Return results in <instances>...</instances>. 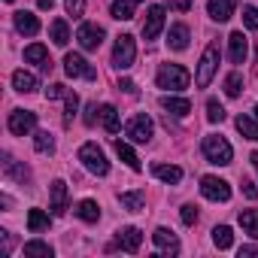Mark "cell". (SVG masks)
Segmentation results:
<instances>
[{"mask_svg": "<svg viewBox=\"0 0 258 258\" xmlns=\"http://www.w3.org/2000/svg\"><path fill=\"white\" fill-rule=\"evenodd\" d=\"M155 82H158V88H164V91H182V88H188L191 73H188L182 64H161Z\"/></svg>", "mask_w": 258, "mask_h": 258, "instance_id": "cell-1", "label": "cell"}, {"mask_svg": "<svg viewBox=\"0 0 258 258\" xmlns=\"http://www.w3.org/2000/svg\"><path fill=\"white\" fill-rule=\"evenodd\" d=\"M204 155H207V161H210V164H219V167H225V164H231V158H234V149H231V143H228L225 137H219V134H210V137H204Z\"/></svg>", "mask_w": 258, "mask_h": 258, "instance_id": "cell-2", "label": "cell"}, {"mask_svg": "<svg viewBox=\"0 0 258 258\" xmlns=\"http://www.w3.org/2000/svg\"><path fill=\"white\" fill-rule=\"evenodd\" d=\"M216 70H219V43H210V46L204 49V55H201V64H198V73H195V82H198V88H207V85L213 82Z\"/></svg>", "mask_w": 258, "mask_h": 258, "instance_id": "cell-3", "label": "cell"}, {"mask_svg": "<svg viewBox=\"0 0 258 258\" xmlns=\"http://www.w3.org/2000/svg\"><path fill=\"white\" fill-rule=\"evenodd\" d=\"M79 161H82V167H85L88 173H94V176H106V173H109V161H106V155H103V149H100L97 143H85V146L79 149Z\"/></svg>", "mask_w": 258, "mask_h": 258, "instance_id": "cell-4", "label": "cell"}, {"mask_svg": "<svg viewBox=\"0 0 258 258\" xmlns=\"http://www.w3.org/2000/svg\"><path fill=\"white\" fill-rule=\"evenodd\" d=\"M134 58H137L134 37L131 34H121L115 40V49H112V67L115 70H127V67H134Z\"/></svg>", "mask_w": 258, "mask_h": 258, "instance_id": "cell-5", "label": "cell"}, {"mask_svg": "<svg viewBox=\"0 0 258 258\" xmlns=\"http://www.w3.org/2000/svg\"><path fill=\"white\" fill-rule=\"evenodd\" d=\"M152 131H155V124H152V118H149L146 112L134 115L131 121H127V127H124V134L131 137L134 143H149V140H152Z\"/></svg>", "mask_w": 258, "mask_h": 258, "instance_id": "cell-6", "label": "cell"}, {"mask_svg": "<svg viewBox=\"0 0 258 258\" xmlns=\"http://www.w3.org/2000/svg\"><path fill=\"white\" fill-rule=\"evenodd\" d=\"M64 70H67L70 79H88V82L97 79V70H94L82 55H76V52H70V55L64 58Z\"/></svg>", "mask_w": 258, "mask_h": 258, "instance_id": "cell-7", "label": "cell"}, {"mask_svg": "<svg viewBox=\"0 0 258 258\" xmlns=\"http://www.w3.org/2000/svg\"><path fill=\"white\" fill-rule=\"evenodd\" d=\"M76 40L85 52H97L100 43H103V28L100 25H91V22H82L79 31H76Z\"/></svg>", "mask_w": 258, "mask_h": 258, "instance_id": "cell-8", "label": "cell"}, {"mask_svg": "<svg viewBox=\"0 0 258 258\" xmlns=\"http://www.w3.org/2000/svg\"><path fill=\"white\" fill-rule=\"evenodd\" d=\"M34 127H37V112H31V109H13V112H10V131H13L16 137L31 134Z\"/></svg>", "mask_w": 258, "mask_h": 258, "instance_id": "cell-9", "label": "cell"}, {"mask_svg": "<svg viewBox=\"0 0 258 258\" xmlns=\"http://www.w3.org/2000/svg\"><path fill=\"white\" fill-rule=\"evenodd\" d=\"M201 195L207 201H228L231 198V185L219 176H201Z\"/></svg>", "mask_w": 258, "mask_h": 258, "instance_id": "cell-10", "label": "cell"}, {"mask_svg": "<svg viewBox=\"0 0 258 258\" xmlns=\"http://www.w3.org/2000/svg\"><path fill=\"white\" fill-rule=\"evenodd\" d=\"M140 243H143V234H140V228L127 225V228H121V231L115 234V243H112L109 249H121V252H137V249H140Z\"/></svg>", "mask_w": 258, "mask_h": 258, "instance_id": "cell-11", "label": "cell"}, {"mask_svg": "<svg viewBox=\"0 0 258 258\" xmlns=\"http://www.w3.org/2000/svg\"><path fill=\"white\" fill-rule=\"evenodd\" d=\"M164 28V7H149L143 22V40H155Z\"/></svg>", "mask_w": 258, "mask_h": 258, "instance_id": "cell-12", "label": "cell"}, {"mask_svg": "<svg viewBox=\"0 0 258 258\" xmlns=\"http://www.w3.org/2000/svg\"><path fill=\"white\" fill-rule=\"evenodd\" d=\"M49 198H52V204H49L52 216H64L67 213V182L64 179H55L49 185Z\"/></svg>", "mask_w": 258, "mask_h": 258, "instance_id": "cell-13", "label": "cell"}, {"mask_svg": "<svg viewBox=\"0 0 258 258\" xmlns=\"http://www.w3.org/2000/svg\"><path fill=\"white\" fill-rule=\"evenodd\" d=\"M228 55H231V64H243L246 55H249V40L243 37V31H234L228 37Z\"/></svg>", "mask_w": 258, "mask_h": 258, "instance_id": "cell-14", "label": "cell"}, {"mask_svg": "<svg viewBox=\"0 0 258 258\" xmlns=\"http://www.w3.org/2000/svg\"><path fill=\"white\" fill-rule=\"evenodd\" d=\"M234 7H237V0H210L207 13H210L213 22H228L234 16Z\"/></svg>", "mask_w": 258, "mask_h": 258, "instance_id": "cell-15", "label": "cell"}, {"mask_svg": "<svg viewBox=\"0 0 258 258\" xmlns=\"http://www.w3.org/2000/svg\"><path fill=\"white\" fill-rule=\"evenodd\" d=\"M152 240H155V246H158L164 255H176V252H179V240H176V234L167 231V228H158V231L152 234Z\"/></svg>", "mask_w": 258, "mask_h": 258, "instance_id": "cell-16", "label": "cell"}, {"mask_svg": "<svg viewBox=\"0 0 258 258\" xmlns=\"http://www.w3.org/2000/svg\"><path fill=\"white\" fill-rule=\"evenodd\" d=\"M25 61H31V64H37V67H43L46 73L52 70L49 49H46V46H40V43H34V46H28V49H25Z\"/></svg>", "mask_w": 258, "mask_h": 258, "instance_id": "cell-17", "label": "cell"}, {"mask_svg": "<svg viewBox=\"0 0 258 258\" xmlns=\"http://www.w3.org/2000/svg\"><path fill=\"white\" fill-rule=\"evenodd\" d=\"M16 31L19 34H25V37H34V34H40V22H37V16H31V13H16Z\"/></svg>", "mask_w": 258, "mask_h": 258, "instance_id": "cell-18", "label": "cell"}, {"mask_svg": "<svg viewBox=\"0 0 258 258\" xmlns=\"http://www.w3.org/2000/svg\"><path fill=\"white\" fill-rule=\"evenodd\" d=\"M167 46H170L173 52L188 49V28H185V25H173L170 34H167Z\"/></svg>", "mask_w": 258, "mask_h": 258, "instance_id": "cell-19", "label": "cell"}, {"mask_svg": "<svg viewBox=\"0 0 258 258\" xmlns=\"http://www.w3.org/2000/svg\"><path fill=\"white\" fill-rule=\"evenodd\" d=\"M13 88L22 91V94H31V91H37V76L28 73V70H16L13 73Z\"/></svg>", "mask_w": 258, "mask_h": 258, "instance_id": "cell-20", "label": "cell"}, {"mask_svg": "<svg viewBox=\"0 0 258 258\" xmlns=\"http://www.w3.org/2000/svg\"><path fill=\"white\" fill-rule=\"evenodd\" d=\"M4 173H7V179H16V182H28V179H31L28 167L16 164V158H13V155H4Z\"/></svg>", "mask_w": 258, "mask_h": 258, "instance_id": "cell-21", "label": "cell"}, {"mask_svg": "<svg viewBox=\"0 0 258 258\" xmlns=\"http://www.w3.org/2000/svg\"><path fill=\"white\" fill-rule=\"evenodd\" d=\"M137 7H140V0H115V4H112V19H118V22L134 19Z\"/></svg>", "mask_w": 258, "mask_h": 258, "instance_id": "cell-22", "label": "cell"}, {"mask_svg": "<svg viewBox=\"0 0 258 258\" xmlns=\"http://www.w3.org/2000/svg\"><path fill=\"white\" fill-rule=\"evenodd\" d=\"M115 155L127 164V167H131V170H143V164H140V158H137V152L131 149V146H127L124 140H115Z\"/></svg>", "mask_w": 258, "mask_h": 258, "instance_id": "cell-23", "label": "cell"}, {"mask_svg": "<svg viewBox=\"0 0 258 258\" xmlns=\"http://www.w3.org/2000/svg\"><path fill=\"white\" fill-rule=\"evenodd\" d=\"M161 106L170 112V115H188L191 112V100H185V97H161Z\"/></svg>", "mask_w": 258, "mask_h": 258, "instance_id": "cell-24", "label": "cell"}, {"mask_svg": "<svg viewBox=\"0 0 258 258\" xmlns=\"http://www.w3.org/2000/svg\"><path fill=\"white\" fill-rule=\"evenodd\" d=\"M100 124L106 127L109 134H118V109L112 103H103L100 106Z\"/></svg>", "mask_w": 258, "mask_h": 258, "instance_id": "cell-25", "label": "cell"}, {"mask_svg": "<svg viewBox=\"0 0 258 258\" xmlns=\"http://www.w3.org/2000/svg\"><path fill=\"white\" fill-rule=\"evenodd\" d=\"M118 204L124 210H131V213H140L143 204H146V195L143 191H124V195H118Z\"/></svg>", "mask_w": 258, "mask_h": 258, "instance_id": "cell-26", "label": "cell"}, {"mask_svg": "<svg viewBox=\"0 0 258 258\" xmlns=\"http://www.w3.org/2000/svg\"><path fill=\"white\" fill-rule=\"evenodd\" d=\"M152 173H155L161 182H170V185H176V182L182 179V170H179V167H173V164H155V167H152Z\"/></svg>", "mask_w": 258, "mask_h": 258, "instance_id": "cell-27", "label": "cell"}, {"mask_svg": "<svg viewBox=\"0 0 258 258\" xmlns=\"http://www.w3.org/2000/svg\"><path fill=\"white\" fill-rule=\"evenodd\" d=\"M73 213H76L82 222H97V219H100V207H97L94 201H88V198H85V201H79Z\"/></svg>", "mask_w": 258, "mask_h": 258, "instance_id": "cell-28", "label": "cell"}, {"mask_svg": "<svg viewBox=\"0 0 258 258\" xmlns=\"http://www.w3.org/2000/svg\"><path fill=\"white\" fill-rule=\"evenodd\" d=\"M234 124H237V131H240L246 140H255V143H258V121H252L249 115H237Z\"/></svg>", "mask_w": 258, "mask_h": 258, "instance_id": "cell-29", "label": "cell"}, {"mask_svg": "<svg viewBox=\"0 0 258 258\" xmlns=\"http://www.w3.org/2000/svg\"><path fill=\"white\" fill-rule=\"evenodd\" d=\"M240 225L249 237L258 240V210H240Z\"/></svg>", "mask_w": 258, "mask_h": 258, "instance_id": "cell-30", "label": "cell"}, {"mask_svg": "<svg viewBox=\"0 0 258 258\" xmlns=\"http://www.w3.org/2000/svg\"><path fill=\"white\" fill-rule=\"evenodd\" d=\"M49 34H52V43H55V46H67V43H70V31H67V22H64V19L52 22Z\"/></svg>", "mask_w": 258, "mask_h": 258, "instance_id": "cell-31", "label": "cell"}, {"mask_svg": "<svg viewBox=\"0 0 258 258\" xmlns=\"http://www.w3.org/2000/svg\"><path fill=\"white\" fill-rule=\"evenodd\" d=\"M34 149H37L40 155H52V152H55V137H52L49 131H37V137H34Z\"/></svg>", "mask_w": 258, "mask_h": 258, "instance_id": "cell-32", "label": "cell"}, {"mask_svg": "<svg viewBox=\"0 0 258 258\" xmlns=\"http://www.w3.org/2000/svg\"><path fill=\"white\" fill-rule=\"evenodd\" d=\"M28 228H31V234L46 231V228H49V216H46L43 210H31V213H28Z\"/></svg>", "mask_w": 258, "mask_h": 258, "instance_id": "cell-33", "label": "cell"}, {"mask_svg": "<svg viewBox=\"0 0 258 258\" xmlns=\"http://www.w3.org/2000/svg\"><path fill=\"white\" fill-rule=\"evenodd\" d=\"M213 243H216L219 249H231V243H234V231H231L228 225L213 228Z\"/></svg>", "mask_w": 258, "mask_h": 258, "instance_id": "cell-34", "label": "cell"}, {"mask_svg": "<svg viewBox=\"0 0 258 258\" xmlns=\"http://www.w3.org/2000/svg\"><path fill=\"white\" fill-rule=\"evenodd\" d=\"M25 255H31V258H52V246L40 243V240H31V243H25Z\"/></svg>", "mask_w": 258, "mask_h": 258, "instance_id": "cell-35", "label": "cell"}, {"mask_svg": "<svg viewBox=\"0 0 258 258\" xmlns=\"http://www.w3.org/2000/svg\"><path fill=\"white\" fill-rule=\"evenodd\" d=\"M240 91H243V76H240V73H231V76L225 79V94H228V97H240Z\"/></svg>", "mask_w": 258, "mask_h": 258, "instance_id": "cell-36", "label": "cell"}, {"mask_svg": "<svg viewBox=\"0 0 258 258\" xmlns=\"http://www.w3.org/2000/svg\"><path fill=\"white\" fill-rule=\"evenodd\" d=\"M64 100H67V109H64V124H73V118H76V109H79V97L70 91Z\"/></svg>", "mask_w": 258, "mask_h": 258, "instance_id": "cell-37", "label": "cell"}, {"mask_svg": "<svg viewBox=\"0 0 258 258\" xmlns=\"http://www.w3.org/2000/svg\"><path fill=\"white\" fill-rule=\"evenodd\" d=\"M207 118H210V121H222V118H225V106H222L216 97L207 100Z\"/></svg>", "mask_w": 258, "mask_h": 258, "instance_id": "cell-38", "label": "cell"}, {"mask_svg": "<svg viewBox=\"0 0 258 258\" xmlns=\"http://www.w3.org/2000/svg\"><path fill=\"white\" fill-rule=\"evenodd\" d=\"M64 7L73 19H82L85 16V0H64Z\"/></svg>", "mask_w": 258, "mask_h": 258, "instance_id": "cell-39", "label": "cell"}, {"mask_svg": "<svg viewBox=\"0 0 258 258\" xmlns=\"http://www.w3.org/2000/svg\"><path fill=\"white\" fill-rule=\"evenodd\" d=\"M67 94H70V91H67L61 82H55V85L46 88V100H58V97H67Z\"/></svg>", "mask_w": 258, "mask_h": 258, "instance_id": "cell-40", "label": "cell"}, {"mask_svg": "<svg viewBox=\"0 0 258 258\" xmlns=\"http://www.w3.org/2000/svg\"><path fill=\"white\" fill-rule=\"evenodd\" d=\"M243 22H246L252 31H258V10H255V7H243Z\"/></svg>", "mask_w": 258, "mask_h": 258, "instance_id": "cell-41", "label": "cell"}, {"mask_svg": "<svg viewBox=\"0 0 258 258\" xmlns=\"http://www.w3.org/2000/svg\"><path fill=\"white\" fill-rule=\"evenodd\" d=\"M179 216H182V222H185V225H195V222H198V207H195V204H185Z\"/></svg>", "mask_w": 258, "mask_h": 258, "instance_id": "cell-42", "label": "cell"}, {"mask_svg": "<svg viewBox=\"0 0 258 258\" xmlns=\"http://www.w3.org/2000/svg\"><path fill=\"white\" fill-rule=\"evenodd\" d=\"M164 4H167L170 10H176V13H188V10H191V0H164Z\"/></svg>", "mask_w": 258, "mask_h": 258, "instance_id": "cell-43", "label": "cell"}, {"mask_svg": "<svg viewBox=\"0 0 258 258\" xmlns=\"http://www.w3.org/2000/svg\"><path fill=\"white\" fill-rule=\"evenodd\" d=\"M100 118V109H97V103H88V109H85V124H94Z\"/></svg>", "mask_w": 258, "mask_h": 258, "instance_id": "cell-44", "label": "cell"}, {"mask_svg": "<svg viewBox=\"0 0 258 258\" xmlns=\"http://www.w3.org/2000/svg\"><path fill=\"white\" fill-rule=\"evenodd\" d=\"M243 195H246L249 201H258V188H255V182H249V179H243Z\"/></svg>", "mask_w": 258, "mask_h": 258, "instance_id": "cell-45", "label": "cell"}, {"mask_svg": "<svg viewBox=\"0 0 258 258\" xmlns=\"http://www.w3.org/2000/svg\"><path fill=\"white\" fill-rule=\"evenodd\" d=\"M0 237H4V255H10L13 252V234L10 231H0Z\"/></svg>", "mask_w": 258, "mask_h": 258, "instance_id": "cell-46", "label": "cell"}, {"mask_svg": "<svg viewBox=\"0 0 258 258\" xmlns=\"http://www.w3.org/2000/svg\"><path fill=\"white\" fill-rule=\"evenodd\" d=\"M118 91H127V94H134V91H137V85H134L131 79H118Z\"/></svg>", "mask_w": 258, "mask_h": 258, "instance_id": "cell-47", "label": "cell"}, {"mask_svg": "<svg viewBox=\"0 0 258 258\" xmlns=\"http://www.w3.org/2000/svg\"><path fill=\"white\" fill-rule=\"evenodd\" d=\"M243 255H258V246H243V249H240V258H243Z\"/></svg>", "mask_w": 258, "mask_h": 258, "instance_id": "cell-48", "label": "cell"}, {"mask_svg": "<svg viewBox=\"0 0 258 258\" xmlns=\"http://www.w3.org/2000/svg\"><path fill=\"white\" fill-rule=\"evenodd\" d=\"M37 7H40V10H52V7H55V0H37Z\"/></svg>", "mask_w": 258, "mask_h": 258, "instance_id": "cell-49", "label": "cell"}, {"mask_svg": "<svg viewBox=\"0 0 258 258\" xmlns=\"http://www.w3.org/2000/svg\"><path fill=\"white\" fill-rule=\"evenodd\" d=\"M252 164H255V170H258V152H252Z\"/></svg>", "mask_w": 258, "mask_h": 258, "instance_id": "cell-50", "label": "cell"}, {"mask_svg": "<svg viewBox=\"0 0 258 258\" xmlns=\"http://www.w3.org/2000/svg\"><path fill=\"white\" fill-rule=\"evenodd\" d=\"M255 115H258V106H255Z\"/></svg>", "mask_w": 258, "mask_h": 258, "instance_id": "cell-51", "label": "cell"}, {"mask_svg": "<svg viewBox=\"0 0 258 258\" xmlns=\"http://www.w3.org/2000/svg\"><path fill=\"white\" fill-rule=\"evenodd\" d=\"M7 4H13V0H7Z\"/></svg>", "mask_w": 258, "mask_h": 258, "instance_id": "cell-52", "label": "cell"}]
</instances>
